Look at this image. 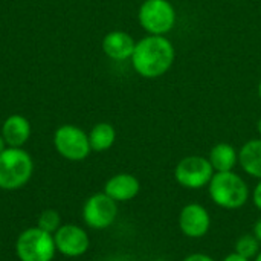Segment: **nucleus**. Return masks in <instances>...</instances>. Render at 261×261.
Instances as JSON below:
<instances>
[{"label": "nucleus", "mask_w": 261, "mask_h": 261, "mask_svg": "<svg viewBox=\"0 0 261 261\" xmlns=\"http://www.w3.org/2000/svg\"><path fill=\"white\" fill-rule=\"evenodd\" d=\"M174 58L176 49L165 35H148L136 43L132 64L138 75L153 80L165 75L171 69Z\"/></svg>", "instance_id": "f257e3e1"}, {"label": "nucleus", "mask_w": 261, "mask_h": 261, "mask_svg": "<svg viewBox=\"0 0 261 261\" xmlns=\"http://www.w3.org/2000/svg\"><path fill=\"white\" fill-rule=\"evenodd\" d=\"M208 194L219 208L229 211L243 208L251 197L246 180L236 171L214 173L208 184Z\"/></svg>", "instance_id": "f03ea898"}, {"label": "nucleus", "mask_w": 261, "mask_h": 261, "mask_svg": "<svg viewBox=\"0 0 261 261\" xmlns=\"http://www.w3.org/2000/svg\"><path fill=\"white\" fill-rule=\"evenodd\" d=\"M34 171L29 153L20 147H8L0 153V188L14 191L28 184Z\"/></svg>", "instance_id": "7ed1b4c3"}, {"label": "nucleus", "mask_w": 261, "mask_h": 261, "mask_svg": "<svg viewBox=\"0 0 261 261\" xmlns=\"http://www.w3.org/2000/svg\"><path fill=\"white\" fill-rule=\"evenodd\" d=\"M138 20L150 35H165L176 26L177 14L170 0H144Z\"/></svg>", "instance_id": "20e7f679"}, {"label": "nucleus", "mask_w": 261, "mask_h": 261, "mask_svg": "<svg viewBox=\"0 0 261 261\" xmlns=\"http://www.w3.org/2000/svg\"><path fill=\"white\" fill-rule=\"evenodd\" d=\"M15 252L20 261H52L57 252L54 236L38 226L29 228L18 236Z\"/></svg>", "instance_id": "39448f33"}, {"label": "nucleus", "mask_w": 261, "mask_h": 261, "mask_svg": "<svg viewBox=\"0 0 261 261\" xmlns=\"http://www.w3.org/2000/svg\"><path fill=\"white\" fill-rule=\"evenodd\" d=\"M214 173L216 171L208 158L193 154L179 161L174 168V179L182 188L200 190L208 187Z\"/></svg>", "instance_id": "423d86ee"}, {"label": "nucleus", "mask_w": 261, "mask_h": 261, "mask_svg": "<svg viewBox=\"0 0 261 261\" xmlns=\"http://www.w3.org/2000/svg\"><path fill=\"white\" fill-rule=\"evenodd\" d=\"M54 145L55 150L67 161H83L86 159L92 148H90V142H89V135L84 133V130H81L76 125H61L60 128L55 130L54 135Z\"/></svg>", "instance_id": "0eeeda50"}, {"label": "nucleus", "mask_w": 261, "mask_h": 261, "mask_svg": "<svg viewBox=\"0 0 261 261\" xmlns=\"http://www.w3.org/2000/svg\"><path fill=\"white\" fill-rule=\"evenodd\" d=\"M118 216V203L106 193L90 196L83 206L84 223L92 229H107L113 225Z\"/></svg>", "instance_id": "6e6552de"}, {"label": "nucleus", "mask_w": 261, "mask_h": 261, "mask_svg": "<svg viewBox=\"0 0 261 261\" xmlns=\"http://www.w3.org/2000/svg\"><path fill=\"white\" fill-rule=\"evenodd\" d=\"M179 229L180 232L193 240L205 237L211 229L210 211L200 203H187L179 213Z\"/></svg>", "instance_id": "1a4fd4ad"}, {"label": "nucleus", "mask_w": 261, "mask_h": 261, "mask_svg": "<svg viewBox=\"0 0 261 261\" xmlns=\"http://www.w3.org/2000/svg\"><path fill=\"white\" fill-rule=\"evenodd\" d=\"M55 246L60 254L66 257H81L87 252L90 240L87 232L76 225H63L54 234Z\"/></svg>", "instance_id": "9d476101"}, {"label": "nucleus", "mask_w": 261, "mask_h": 261, "mask_svg": "<svg viewBox=\"0 0 261 261\" xmlns=\"http://www.w3.org/2000/svg\"><path fill=\"white\" fill-rule=\"evenodd\" d=\"M139 191H141V184L138 177H135L130 173L115 174L104 185V193L109 197H112L116 203L133 200L139 194Z\"/></svg>", "instance_id": "9b49d317"}, {"label": "nucleus", "mask_w": 261, "mask_h": 261, "mask_svg": "<svg viewBox=\"0 0 261 261\" xmlns=\"http://www.w3.org/2000/svg\"><path fill=\"white\" fill-rule=\"evenodd\" d=\"M136 41L124 31H112L102 40L104 54L115 61H125L132 58Z\"/></svg>", "instance_id": "f8f14e48"}, {"label": "nucleus", "mask_w": 261, "mask_h": 261, "mask_svg": "<svg viewBox=\"0 0 261 261\" xmlns=\"http://www.w3.org/2000/svg\"><path fill=\"white\" fill-rule=\"evenodd\" d=\"M2 136L8 147H21L31 136V124L21 115H11L2 125Z\"/></svg>", "instance_id": "ddd939ff"}, {"label": "nucleus", "mask_w": 261, "mask_h": 261, "mask_svg": "<svg viewBox=\"0 0 261 261\" xmlns=\"http://www.w3.org/2000/svg\"><path fill=\"white\" fill-rule=\"evenodd\" d=\"M239 165L242 170L254 177L261 179V138L251 139L242 145L239 150Z\"/></svg>", "instance_id": "4468645a"}, {"label": "nucleus", "mask_w": 261, "mask_h": 261, "mask_svg": "<svg viewBox=\"0 0 261 261\" xmlns=\"http://www.w3.org/2000/svg\"><path fill=\"white\" fill-rule=\"evenodd\" d=\"M208 159L216 173L234 171L239 164V151L228 142H219L211 148Z\"/></svg>", "instance_id": "2eb2a0df"}, {"label": "nucleus", "mask_w": 261, "mask_h": 261, "mask_svg": "<svg viewBox=\"0 0 261 261\" xmlns=\"http://www.w3.org/2000/svg\"><path fill=\"white\" fill-rule=\"evenodd\" d=\"M116 141V130L109 122H99L93 125V128L89 133V142L92 151H107L113 147Z\"/></svg>", "instance_id": "dca6fc26"}, {"label": "nucleus", "mask_w": 261, "mask_h": 261, "mask_svg": "<svg viewBox=\"0 0 261 261\" xmlns=\"http://www.w3.org/2000/svg\"><path fill=\"white\" fill-rule=\"evenodd\" d=\"M261 251V243L257 240V237L254 234H245L242 236L234 246V252L248 258V260H254L258 252Z\"/></svg>", "instance_id": "f3484780"}, {"label": "nucleus", "mask_w": 261, "mask_h": 261, "mask_svg": "<svg viewBox=\"0 0 261 261\" xmlns=\"http://www.w3.org/2000/svg\"><path fill=\"white\" fill-rule=\"evenodd\" d=\"M61 226V217L55 210H46L38 217V228L43 231H47L50 234H55L57 229Z\"/></svg>", "instance_id": "a211bd4d"}, {"label": "nucleus", "mask_w": 261, "mask_h": 261, "mask_svg": "<svg viewBox=\"0 0 261 261\" xmlns=\"http://www.w3.org/2000/svg\"><path fill=\"white\" fill-rule=\"evenodd\" d=\"M251 199H252L254 206H255V208H257V210L261 213V179L257 182L255 188L252 190V193H251Z\"/></svg>", "instance_id": "6ab92c4d"}, {"label": "nucleus", "mask_w": 261, "mask_h": 261, "mask_svg": "<svg viewBox=\"0 0 261 261\" xmlns=\"http://www.w3.org/2000/svg\"><path fill=\"white\" fill-rule=\"evenodd\" d=\"M182 261H216L213 257H210L208 254H202V252H194L190 254L188 257H185Z\"/></svg>", "instance_id": "aec40b11"}, {"label": "nucleus", "mask_w": 261, "mask_h": 261, "mask_svg": "<svg viewBox=\"0 0 261 261\" xmlns=\"http://www.w3.org/2000/svg\"><path fill=\"white\" fill-rule=\"evenodd\" d=\"M222 261H252V260H248V258H245V257H242V255H239V254L232 252V254L226 255V257H225Z\"/></svg>", "instance_id": "412c9836"}, {"label": "nucleus", "mask_w": 261, "mask_h": 261, "mask_svg": "<svg viewBox=\"0 0 261 261\" xmlns=\"http://www.w3.org/2000/svg\"><path fill=\"white\" fill-rule=\"evenodd\" d=\"M252 234L257 237V240L261 243V217L255 222V225H254V231H252Z\"/></svg>", "instance_id": "4be33fe9"}, {"label": "nucleus", "mask_w": 261, "mask_h": 261, "mask_svg": "<svg viewBox=\"0 0 261 261\" xmlns=\"http://www.w3.org/2000/svg\"><path fill=\"white\" fill-rule=\"evenodd\" d=\"M5 150H6V142H5L3 136L0 135V153H3Z\"/></svg>", "instance_id": "5701e85b"}, {"label": "nucleus", "mask_w": 261, "mask_h": 261, "mask_svg": "<svg viewBox=\"0 0 261 261\" xmlns=\"http://www.w3.org/2000/svg\"><path fill=\"white\" fill-rule=\"evenodd\" d=\"M257 130H258V133H260L261 136V118L258 119V122H257Z\"/></svg>", "instance_id": "b1692460"}, {"label": "nucleus", "mask_w": 261, "mask_h": 261, "mask_svg": "<svg viewBox=\"0 0 261 261\" xmlns=\"http://www.w3.org/2000/svg\"><path fill=\"white\" fill-rule=\"evenodd\" d=\"M258 98L261 99V80H260V83H258Z\"/></svg>", "instance_id": "393cba45"}, {"label": "nucleus", "mask_w": 261, "mask_h": 261, "mask_svg": "<svg viewBox=\"0 0 261 261\" xmlns=\"http://www.w3.org/2000/svg\"><path fill=\"white\" fill-rule=\"evenodd\" d=\"M254 261H261V251L258 252V255H257V257L254 258Z\"/></svg>", "instance_id": "a878e982"}]
</instances>
